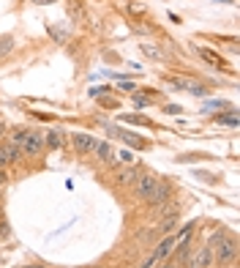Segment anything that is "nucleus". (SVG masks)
Segmentation results:
<instances>
[{
	"instance_id": "obj_10",
	"label": "nucleus",
	"mask_w": 240,
	"mask_h": 268,
	"mask_svg": "<svg viewBox=\"0 0 240 268\" xmlns=\"http://www.w3.org/2000/svg\"><path fill=\"white\" fill-rule=\"evenodd\" d=\"M93 153H96V159H98V162H104V165H115V151H112L110 143H96Z\"/></svg>"
},
{
	"instance_id": "obj_6",
	"label": "nucleus",
	"mask_w": 240,
	"mask_h": 268,
	"mask_svg": "<svg viewBox=\"0 0 240 268\" xmlns=\"http://www.w3.org/2000/svg\"><path fill=\"white\" fill-rule=\"evenodd\" d=\"M175 247H178V244H175V235H164V238H161V244L156 247V252L150 254V260H153V263L166 260V257H169V254L175 252Z\"/></svg>"
},
{
	"instance_id": "obj_20",
	"label": "nucleus",
	"mask_w": 240,
	"mask_h": 268,
	"mask_svg": "<svg viewBox=\"0 0 240 268\" xmlns=\"http://www.w3.org/2000/svg\"><path fill=\"white\" fill-rule=\"evenodd\" d=\"M142 52L145 55H150V58H161V52H158L156 47H142Z\"/></svg>"
},
{
	"instance_id": "obj_15",
	"label": "nucleus",
	"mask_w": 240,
	"mask_h": 268,
	"mask_svg": "<svg viewBox=\"0 0 240 268\" xmlns=\"http://www.w3.org/2000/svg\"><path fill=\"white\" fill-rule=\"evenodd\" d=\"M185 90H188V93H194V96H205V93H207L205 85H202V82H191V80H188V88H185Z\"/></svg>"
},
{
	"instance_id": "obj_22",
	"label": "nucleus",
	"mask_w": 240,
	"mask_h": 268,
	"mask_svg": "<svg viewBox=\"0 0 240 268\" xmlns=\"http://www.w3.org/2000/svg\"><path fill=\"white\" fill-rule=\"evenodd\" d=\"M6 178H8V172H6V170H0V184H6Z\"/></svg>"
},
{
	"instance_id": "obj_14",
	"label": "nucleus",
	"mask_w": 240,
	"mask_h": 268,
	"mask_svg": "<svg viewBox=\"0 0 240 268\" xmlns=\"http://www.w3.org/2000/svg\"><path fill=\"white\" fill-rule=\"evenodd\" d=\"M11 47H14L11 36H0V58H6L8 52H11Z\"/></svg>"
},
{
	"instance_id": "obj_4",
	"label": "nucleus",
	"mask_w": 240,
	"mask_h": 268,
	"mask_svg": "<svg viewBox=\"0 0 240 268\" xmlns=\"http://www.w3.org/2000/svg\"><path fill=\"white\" fill-rule=\"evenodd\" d=\"M169 200H172V184L164 178H158L156 192H153V197H150V206L158 208V206H164V203H169Z\"/></svg>"
},
{
	"instance_id": "obj_2",
	"label": "nucleus",
	"mask_w": 240,
	"mask_h": 268,
	"mask_svg": "<svg viewBox=\"0 0 240 268\" xmlns=\"http://www.w3.org/2000/svg\"><path fill=\"white\" fill-rule=\"evenodd\" d=\"M19 151H22V156H41L44 153V131L25 129V137H22V143H19Z\"/></svg>"
},
{
	"instance_id": "obj_5",
	"label": "nucleus",
	"mask_w": 240,
	"mask_h": 268,
	"mask_svg": "<svg viewBox=\"0 0 240 268\" xmlns=\"http://www.w3.org/2000/svg\"><path fill=\"white\" fill-rule=\"evenodd\" d=\"M71 143H74V151L79 156H90L93 148H96V140L90 137V134H85V131H76L74 137H71Z\"/></svg>"
},
{
	"instance_id": "obj_8",
	"label": "nucleus",
	"mask_w": 240,
	"mask_h": 268,
	"mask_svg": "<svg viewBox=\"0 0 240 268\" xmlns=\"http://www.w3.org/2000/svg\"><path fill=\"white\" fill-rule=\"evenodd\" d=\"M137 178H139V170L134 165H126V167H120V170L115 172V184L117 186H131V184H137Z\"/></svg>"
},
{
	"instance_id": "obj_25",
	"label": "nucleus",
	"mask_w": 240,
	"mask_h": 268,
	"mask_svg": "<svg viewBox=\"0 0 240 268\" xmlns=\"http://www.w3.org/2000/svg\"><path fill=\"white\" fill-rule=\"evenodd\" d=\"M33 3H52V0H33Z\"/></svg>"
},
{
	"instance_id": "obj_18",
	"label": "nucleus",
	"mask_w": 240,
	"mask_h": 268,
	"mask_svg": "<svg viewBox=\"0 0 240 268\" xmlns=\"http://www.w3.org/2000/svg\"><path fill=\"white\" fill-rule=\"evenodd\" d=\"M126 121H129V124H139V126H153L148 118H139V115H131V118H126Z\"/></svg>"
},
{
	"instance_id": "obj_26",
	"label": "nucleus",
	"mask_w": 240,
	"mask_h": 268,
	"mask_svg": "<svg viewBox=\"0 0 240 268\" xmlns=\"http://www.w3.org/2000/svg\"><path fill=\"white\" fill-rule=\"evenodd\" d=\"M164 268H175V266H164Z\"/></svg>"
},
{
	"instance_id": "obj_23",
	"label": "nucleus",
	"mask_w": 240,
	"mask_h": 268,
	"mask_svg": "<svg viewBox=\"0 0 240 268\" xmlns=\"http://www.w3.org/2000/svg\"><path fill=\"white\" fill-rule=\"evenodd\" d=\"M213 3H226V6H232L235 0H213Z\"/></svg>"
},
{
	"instance_id": "obj_16",
	"label": "nucleus",
	"mask_w": 240,
	"mask_h": 268,
	"mask_svg": "<svg viewBox=\"0 0 240 268\" xmlns=\"http://www.w3.org/2000/svg\"><path fill=\"white\" fill-rule=\"evenodd\" d=\"M166 82H169L172 88H178V90L188 88V80H183V77H166Z\"/></svg>"
},
{
	"instance_id": "obj_17",
	"label": "nucleus",
	"mask_w": 240,
	"mask_h": 268,
	"mask_svg": "<svg viewBox=\"0 0 240 268\" xmlns=\"http://www.w3.org/2000/svg\"><path fill=\"white\" fill-rule=\"evenodd\" d=\"M216 124H224V126H238V118H235V115H216Z\"/></svg>"
},
{
	"instance_id": "obj_7",
	"label": "nucleus",
	"mask_w": 240,
	"mask_h": 268,
	"mask_svg": "<svg viewBox=\"0 0 240 268\" xmlns=\"http://www.w3.org/2000/svg\"><path fill=\"white\" fill-rule=\"evenodd\" d=\"M213 266V247H202L194 257H188V268H210Z\"/></svg>"
},
{
	"instance_id": "obj_9",
	"label": "nucleus",
	"mask_w": 240,
	"mask_h": 268,
	"mask_svg": "<svg viewBox=\"0 0 240 268\" xmlns=\"http://www.w3.org/2000/svg\"><path fill=\"white\" fill-rule=\"evenodd\" d=\"M63 145H66V131H60V129L44 131V148H49V151H60Z\"/></svg>"
},
{
	"instance_id": "obj_19",
	"label": "nucleus",
	"mask_w": 240,
	"mask_h": 268,
	"mask_svg": "<svg viewBox=\"0 0 240 268\" xmlns=\"http://www.w3.org/2000/svg\"><path fill=\"white\" fill-rule=\"evenodd\" d=\"M134 104H137V107H150V99H148V96H137V93H134Z\"/></svg>"
},
{
	"instance_id": "obj_11",
	"label": "nucleus",
	"mask_w": 240,
	"mask_h": 268,
	"mask_svg": "<svg viewBox=\"0 0 240 268\" xmlns=\"http://www.w3.org/2000/svg\"><path fill=\"white\" fill-rule=\"evenodd\" d=\"M197 52H199V58L202 61H207L210 66H216V69H226V61L221 55H216L213 49H207V47H197Z\"/></svg>"
},
{
	"instance_id": "obj_3",
	"label": "nucleus",
	"mask_w": 240,
	"mask_h": 268,
	"mask_svg": "<svg viewBox=\"0 0 240 268\" xmlns=\"http://www.w3.org/2000/svg\"><path fill=\"white\" fill-rule=\"evenodd\" d=\"M156 184H158V175L153 172H142L137 178V186H134V194H137L139 203H150L153 192H156Z\"/></svg>"
},
{
	"instance_id": "obj_12",
	"label": "nucleus",
	"mask_w": 240,
	"mask_h": 268,
	"mask_svg": "<svg viewBox=\"0 0 240 268\" xmlns=\"http://www.w3.org/2000/svg\"><path fill=\"white\" fill-rule=\"evenodd\" d=\"M178 213H180V211H175V213H166L164 219H161V225H158V233L172 235V230L178 227Z\"/></svg>"
},
{
	"instance_id": "obj_13",
	"label": "nucleus",
	"mask_w": 240,
	"mask_h": 268,
	"mask_svg": "<svg viewBox=\"0 0 240 268\" xmlns=\"http://www.w3.org/2000/svg\"><path fill=\"white\" fill-rule=\"evenodd\" d=\"M112 134H117V137H123L129 145H134V148H148V143L145 140H139V137H134V134H129V131H117V129H110Z\"/></svg>"
},
{
	"instance_id": "obj_1",
	"label": "nucleus",
	"mask_w": 240,
	"mask_h": 268,
	"mask_svg": "<svg viewBox=\"0 0 240 268\" xmlns=\"http://www.w3.org/2000/svg\"><path fill=\"white\" fill-rule=\"evenodd\" d=\"M235 257H238V241L224 238V233H221V244H219V249L213 252V263H216V266H232Z\"/></svg>"
},
{
	"instance_id": "obj_21",
	"label": "nucleus",
	"mask_w": 240,
	"mask_h": 268,
	"mask_svg": "<svg viewBox=\"0 0 240 268\" xmlns=\"http://www.w3.org/2000/svg\"><path fill=\"white\" fill-rule=\"evenodd\" d=\"M120 159H123L126 165H131V162H134V156H131V153H129V151H123V153H120Z\"/></svg>"
},
{
	"instance_id": "obj_24",
	"label": "nucleus",
	"mask_w": 240,
	"mask_h": 268,
	"mask_svg": "<svg viewBox=\"0 0 240 268\" xmlns=\"http://www.w3.org/2000/svg\"><path fill=\"white\" fill-rule=\"evenodd\" d=\"M3 134H6V126L0 124V140H3Z\"/></svg>"
}]
</instances>
